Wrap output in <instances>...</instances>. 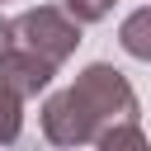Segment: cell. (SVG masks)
I'll return each mask as SVG.
<instances>
[{
	"instance_id": "ba28073f",
	"label": "cell",
	"mask_w": 151,
	"mask_h": 151,
	"mask_svg": "<svg viewBox=\"0 0 151 151\" xmlns=\"http://www.w3.org/2000/svg\"><path fill=\"white\" fill-rule=\"evenodd\" d=\"M9 47H14V19H5V14H0V57H5Z\"/></svg>"
},
{
	"instance_id": "7a4b0ae2",
	"label": "cell",
	"mask_w": 151,
	"mask_h": 151,
	"mask_svg": "<svg viewBox=\"0 0 151 151\" xmlns=\"http://www.w3.org/2000/svg\"><path fill=\"white\" fill-rule=\"evenodd\" d=\"M80 28H85V24H80L66 5H33V9L14 14V42L33 47L38 57H47V61H57V66L71 61L76 47L85 42Z\"/></svg>"
},
{
	"instance_id": "8992f818",
	"label": "cell",
	"mask_w": 151,
	"mask_h": 151,
	"mask_svg": "<svg viewBox=\"0 0 151 151\" xmlns=\"http://www.w3.org/2000/svg\"><path fill=\"white\" fill-rule=\"evenodd\" d=\"M19 132H24V99L0 85V146L19 142Z\"/></svg>"
},
{
	"instance_id": "9c48e42d",
	"label": "cell",
	"mask_w": 151,
	"mask_h": 151,
	"mask_svg": "<svg viewBox=\"0 0 151 151\" xmlns=\"http://www.w3.org/2000/svg\"><path fill=\"white\" fill-rule=\"evenodd\" d=\"M0 5H5V0H0Z\"/></svg>"
},
{
	"instance_id": "6da1fadb",
	"label": "cell",
	"mask_w": 151,
	"mask_h": 151,
	"mask_svg": "<svg viewBox=\"0 0 151 151\" xmlns=\"http://www.w3.org/2000/svg\"><path fill=\"white\" fill-rule=\"evenodd\" d=\"M137 90L127 85V76L113 61H90L66 90L42 99V137L52 146H99V137L123 123L137 118Z\"/></svg>"
},
{
	"instance_id": "52a82bcc",
	"label": "cell",
	"mask_w": 151,
	"mask_h": 151,
	"mask_svg": "<svg viewBox=\"0 0 151 151\" xmlns=\"http://www.w3.org/2000/svg\"><path fill=\"white\" fill-rule=\"evenodd\" d=\"M80 24H99V19H109V9L118 5V0H61Z\"/></svg>"
},
{
	"instance_id": "277c9868",
	"label": "cell",
	"mask_w": 151,
	"mask_h": 151,
	"mask_svg": "<svg viewBox=\"0 0 151 151\" xmlns=\"http://www.w3.org/2000/svg\"><path fill=\"white\" fill-rule=\"evenodd\" d=\"M118 47H123L127 57H137V61L151 66V5L132 9V14L118 24Z\"/></svg>"
},
{
	"instance_id": "3957f363",
	"label": "cell",
	"mask_w": 151,
	"mask_h": 151,
	"mask_svg": "<svg viewBox=\"0 0 151 151\" xmlns=\"http://www.w3.org/2000/svg\"><path fill=\"white\" fill-rule=\"evenodd\" d=\"M61 66L57 61H47V57H38L33 47H24V42H14L5 57H0V85L9 90V94H19L24 104L28 99H38L47 85H52V76H57Z\"/></svg>"
},
{
	"instance_id": "5b68a950",
	"label": "cell",
	"mask_w": 151,
	"mask_h": 151,
	"mask_svg": "<svg viewBox=\"0 0 151 151\" xmlns=\"http://www.w3.org/2000/svg\"><path fill=\"white\" fill-rule=\"evenodd\" d=\"M118 146H137V151H142V146H151V137L142 132L137 118H123V123H113V127L99 137V151H118Z\"/></svg>"
}]
</instances>
